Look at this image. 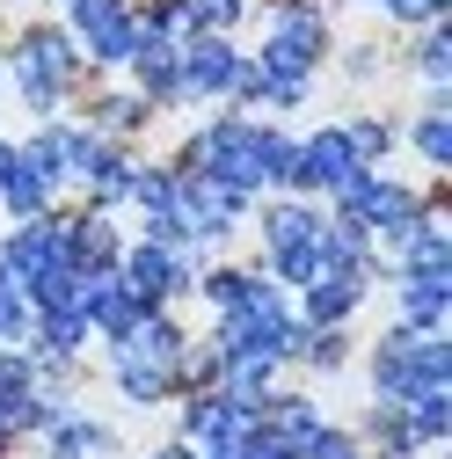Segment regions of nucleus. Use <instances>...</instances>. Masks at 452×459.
Masks as SVG:
<instances>
[{
	"mask_svg": "<svg viewBox=\"0 0 452 459\" xmlns=\"http://www.w3.org/2000/svg\"><path fill=\"white\" fill-rule=\"evenodd\" d=\"M365 452H379V459H416L423 445H416V423H409V409H402V401H372V409H365V423L351 430Z\"/></svg>",
	"mask_w": 452,
	"mask_h": 459,
	"instance_id": "25",
	"label": "nucleus"
},
{
	"mask_svg": "<svg viewBox=\"0 0 452 459\" xmlns=\"http://www.w3.org/2000/svg\"><path fill=\"white\" fill-rule=\"evenodd\" d=\"M0 212H8V219H44V212H59V183H51L22 146H15V160H8V176H0Z\"/></svg>",
	"mask_w": 452,
	"mask_h": 459,
	"instance_id": "23",
	"label": "nucleus"
},
{
	"mask_svg": "<svg viewBox=\"0 0 452 459\" xmlns=\"http://www.w3.org/2000/svg\"><path fill=\"white\" fill-rule=\"evenodd\" d=\"M59 8H66L81 59L95 74H125V59L139 51V0H59Z\"/></svg>",
	"mask_w": 452,
	"mask_h": 459,
	"instance_id": "8",
	"label": "nucleus"
},
{
	"mask_svg": "<svg viewBox=\"0 0 452 459\" xmlns=\"http://www.w3.org/2000/svg\"><path fill=\"white\" fill-rule=\"evenodd\" d=\"M81 314H88V328H95L102 342H117V335L146 314V299L132 292L117 270H102V277H88V284H81Z\"/></svg>",
	"mask_w": 452,
	"mask_h": 459,
	"instance_id": "20",
	"label": "nucleus"
},
{
	"mask_svg": "<svg viewBox=\"0 0 452 459\" xmlns=\"http://www.w3.org/2000/svg\"><path fill=\"white\" fill-rule=\"evenodd\" d=\"M430 204H438V197L409 190L402 176H387V168H365V176H351L343 190L328 197V212H335V219H351V226H365L372 241H394V234H409V226H416Z\"/></svg>",
	"mask_w": 452,
	"mask_h": 459,
	"instance_id": "7",
	"label": "nucleus"
},
{
	"mask_svg": "<svg viewBox=\"0 0 452 459\" xmlns=\"http://www.w3.org/2000/svg\"><path fill=\"white\" fill-rule=\"evenodd\" d=\"M102 351H125V358H146V365H183V351H190V328L168 314V307H146L117 342H102Z\"/></svg>",
	"mask_w": 452,
	"mask_h": 459,
	"instance_id": "19",
	"label": "nucleus"
},
{
	"mask_svg": "<svg viewBox=\"0 0 452 459\" xmlns=\"http://www.w3.org/2000/svg\"><path fill=\"white\" fill-rule=\"evenodd\" d=\"M365 292H372L365 277H335V270H321L314 284H300V292H292V314H300L307 328H351L358 307H365Z\"/></svg>",
	"mask_w": 452,
	"mask_h": 459,
	"instance_id": "16",
	"label": "nucleus"
},
{
	"mask_svg": "<svg viewBox=\"0 0 452 459\" xmlns=\"http://www.w3.org/2000/svg\"><path fill=\"white\" fill-rule=\"evenodd\" d=\"M37 452H44V459H117V430L66 401V409L51 416V430L37 437Z\"/></svg>",
	"mask_w": 452,
	"mask_h": 459,
	"instance_id": "17",
	"label": "nucleus"
},
{
	"mask_svg": "<svg viewBox=\"0 0 452 459\" xmlns=\"http://www.w3.org/2000/svg\"><path fill=\"white\" fill-rule=\"evenodd\" d=\"M335 51V22L321 0H270V22H263V44L248 59L263 74H285V81H314Z\"/></svg>",
	"mask_w": 452,
	"mask_h": 459,
	"instance_id": "6",
	"label": "nucleus"
},
{
	"mask_svg": "<svg viewBox=\"0 0 452 459\" xmlns=\"http://www.w3.org/2000/svg\"><path fill=\"white\" fill-rule=\"evenodd\" d=\"M335 459H379V452H365V445H343V452H335Z\"/></svg>",
	"mask_w": 452,
	"mask_h": 459,
	"instance_id": "36",
	"label": "nucleus"
},
{
	"mask_svg": "<svg viewBox=\"0 0 452 459\" xmlns=\"http://www.w3.org/2000/svg\"><path fill=\"white\" fill-rule=\"evenodd\" d=\"M387 255H379V277L394 284V277H452V241H445V226H438V204L409 226V234H394V241H379Z\"/></svg>",
	"mask_w": 452,
	"mask_h": 459,
	"instance_id": "14",
	"label": "nucleus"
},
{
	"mask_svg": "<svg viewBox=\"0 0 452 459\" xmlns=\"http://www.w3.org/2000/svg\"><path fill=\"white\" fill-rule=\"evenodd\" d=\"M409 146H416L423 168H452V109H430L423 102V117L409 125Z\"/></svg>",
	"mask_w": 452,
	"mask_h": 459,
	"instance_id": "30",
	"label": "nucleus"
},
{
	"mask_svg": "<svg viewBox=\"0 0 452 459\" xmlns=\"http://www.w3.org/2000/svg\"><path fill=\"white\" fill-rule=\"evenodd\" d=\"M300 314H292V292L285 284H270L263 270L248 277V292L234 299V307H219L212 314V328H204V342L219 358H256V365H277L285 372L292 365V351H300Z\"/></svg>",
	"mask_w": 452,
	"mask_h": 459,
	"instance_id": "2",
	"label": "nucleus"
},
{
	"mask_svg": "<svg viewBox=\"0 0 452 459\" xmlns=\"http://www.w3.org/2000/svg\"><path fill=\"white\" fill-rule=\"evenodd\" d=\"M409 66H416L423 88H452V30H445V22H423V30H416Z\"/></svg>",
	"mask_w": 452,
	"mask_h": 459,
	"instance_id": "27",
	"label": "nucleus"
},
{
	"mask_svg": "<svg viewBox=\"0 0 452 459\" xmlns=\"http://www.w3.org/2000/svg\"><path fill=\"white\" fill-rule=\"evenodd\" d=\"M248 22V0H183V37H234Z\"/></svg>",
	"mask_w": 452,
	"mask_h": 459,
	"instance_id": "29",
	"label": "nucleus"
},
{
	"mask_svg": "<svg viewBox=\"0 0 452 459\" xmlns=\"http://www.w3.org/2000/svg\"><path fill=\"white\" fill-rule=\"evenodd\" d=\"M176 168L183 176H212L219 190H234V197H270L263 183V117L256 109H219V117H204L183 146H176Z\"/></svg>",
	"mask_w": 452,
	"mask_h": 459,
	"instance_id": "3",
	"label": "nucleus"
},
{
	"mask_svg": "<svg viewBox=\"0 0 452 459\" xmlns=\"http://www.w3.org/2000/svg\"><path fill=\"white\" fill-rule=\"evenodd\" d=\"M351 176H365V160L351 153L343 125H321V132H307V139H300V160H292V197L328 204V197L343 190Z\"/></svg>",
	"mask_w": 452,
	"mask_h": 459,
	"instance_id": "11",
	"label": "nucleus"
},
{
	"mask_svg": "<svg viewBox=\"0 0 452 459\" xmlns=\"http://www.w3.org/2000/svg\"><path fill=\"white\" fill-rule=\"evenodd\" d=\"M117 277L132 284V292L146 299V307H176V299H190V284H197V255L190 248H168V241H125V255H117Z\"/></svg>",
	"mask_w": 452,
	"mask_h": 459,
	"instance_id": "9",
	"label": "nucleus"
},
{
	"mask_svg": "<svg viewBox=\"0 0 452 459\" xmlns=\"http://www.w3.org/2000/svg\"><path fill=\"white\" fill-rule=\"evenodd\" d=\"M22 335H30V292L0 263V342H22Z\"/></svg>",
	"mask_w": 452,
	"mask_h": 459,
	"instance_id": "33",
	"label": "nucleus"
},
{
	"mask_svg": "<svg viewBox=\"0 0 452 459\" xmlns=\"http://www.w3.org/2000/svg\"><path fill=\"white\" fill-rule=\"evenodd\" d=\"M146 117H153V102H146V95H132V88H125V95H102V102L88 109V125H95V132H109V139L146 132Z\"/></svg>",
	"mask_w": 452,
	"mask_h": 459,
	"instance_id": "28",
	"label": "nucleus"
},
{
	"mask_svg": "<svg viewBox=\"0 0 452 459\" xmlns=\"http://www.w3.org/2000/svg\"><path fill=\"white\" fill-rule=\"evenodd\" d=\"M372 8L387 22H402V30H423V22H445V0H372Z\"/></svg>",
	"mask_w": 452,
	"mask_h": 459,
	"instance_id": "34",
	"label": "nucleus"
},
{
	"mask_svg": "<svg viewBox=\"0 0 452 459\" xmlns=\"http://www.w3.org/2000/svg\"><path fill=\"white\" fill-rule=\"evenodd\" d=\"M292 365H307L314 379H335V372L351 365V328H300Z\"/></svg>",
	"mask_w": 452,
	"mask_h": 459,
	"instance_id": "26",
	"label": "nucleus"
},
{
	"mask_svg": "<svg viewBox=\"0 0 452 459\" xmlns=\"http://www.w3.org/2000/svg\"><path fill=\"white\" fill-rule=\"evenodd\" d=\"M409 423H416V445H423V452L445 445V437H452V394H423V401H409Z\"/></svg>",
	"mask_w": 452,
	"mask_h": 459,
	"instance_id": "32",
	"label": "nucleus"
},
{
	"mask_svg": "<svg viewBox=\"0 0 452 459\" xmlns=\"http://www.w3.org/2000/svg\"><path fill=\"white\" fill-rule=\"evenodd\" d=\"M81 74H88V59H81V44H74L66 22H22L15 44L0 51V81H8V95L37 125L66 117V102L81 95Z\"/></svg>",
	"mask_w": 452,
	"mask_h": 459,
	"instance_id": "1",
	"label": "nucleus"
},
{
	"mask_svg": "<svg viewBox=\"0 0 452 459\" xmlns=\"http://www.w3.org/2000/svg\"><path fill=\"white\" fill-rule=\"evenodd\" d=\"M109 386H117L132 409H161V401H176V365H146V358H125V351H109Z\"/></svg>",
	"mask_w": 452,
	"mask_h": 459,
	"instance_id": "24",
	"label": "nucleus"
},
{
	"mask_svg": "<svg viewBox=\"0 0 452 459\" xmlns=\"http://www.w3.org/2000/svg\"><path fill=\"white\" fill-rule=\"evenodd\" d=\"M256 423H263L277 445H285L292 459H307V445H314V430H321L328 416H321V401H314V394H285V386H277V394L263 401V416H256Z\"/></svg>",
	"mask_w": 452,
	"mask_h": 459,
	"instance_id": "21",
	"label": "nucleus"
},
{
	"mask_svg": "<svg viewBox=\"0 0 452 459\" xmlns=\"http://www.w3.org/2000/svg\"><path fill=\"white\" fill-rule=\"evenodd\" d=\"M248 409L241 401H226L219 386H197V394H183V416H176V437H190L197 452H226V445H241L248 437Z\"/></svg>",
	"mask_w": 452,
	"mask_h": 459,
	"instance_id": "13",
	"label": "nucleus"
},
{
	"mask_svg": "<svg viewBox=\"0 0 452 459\" xmlns=\"http://www.w3.org/2000/svg\"><path fill=\"white\" fill-rule=\"evenodd\" d=\"M0 263L8 277L22 284H44L51 270H74L66 263V212H44V219H8V234H0Z\"/></svg>",
	"mask_w": 452,
	"mask_h": 459,
	"instance_id": "10",
	"label": "nucleus"
},
{
	"mask_svg": "<svg viewBox=\"0 0 452 459\" xmlns=\"http://www.w3.org/2000/svg\"><path fill=\"white\" fill-rule=\"evenodd\" d=\"M176 59H183V44H176V37H146V30H139V51L125 59L132 95H146L153 109H176V102H183V88H176Z\"/></svg>",
	"mask_w": 452,
	"mask_h": 459,
	"instance_id": "18",
	"label": "nucleus"
},
{
	"mask_svg": "<svg viewBox=\"0 0 452 459\" xmlns=\"http://www.w3.org/2000/svg\"><path fill=\"white\" fill-rule=\"evenodd\" d=\"M117 255H125L117 212H95V204L66 212V263H74L81 277H102V270H117Z\"/></svg>",
	"mask_w": 452,
	"mask_h": 459,
	"instance_id": "15",
	"label": "nucleus"
},
{
	"mask_svg": "<svg viewBox=\"0 0 452 459\" xmlns=\"http://www.w3.org/2000/svg\"><path fill=\"white\" fill-rule=\"evenodd\" d=\"M452 314V277H394V321L416 328V335H438Z\"/></svg>",
	"mask_w": 452,
	"mask_h": 459,
	"instance_id": "22",
	"label": "nucleus"
},
{
	"mask_svg": "<svg viewBox=\"0 0 452 459\" xmlns=\"http://www.w3.org/2000/svg\"><path fill=\"white\" fill-rule=\"evenodd\" d=\"M0 95H8V81H0Z\"/></svg>",
	"mask_w": 452,
	"mask_h": 459,
	"instance_id": "38",
	"label": "nucleus"
},
{
	"mask_svg": "<svg viewBox=\"0 0 452 459\" xmlns=\"http://www.w3.org/2000/svg\"><path fill=\"white\" fill-rule=\"evenodd\" d=\"M343 139H351V153H358L365 168H387V153H394V139H402V132H394L387 117H351Z\"/></svg>",
	"mask_w": 452,
	"mask_h": 459,
	"instance_id": "31",
	"label": "nucleus"
},
{
	"mask_svg": "<svg viewBox=\"0 0 452 459\" xmlns=\"http://www.w3.org/2000/svg\"><path fill=\"white\" fill-rule=\"evenodd\" d=\"M8 452H15V437H8V423H0V459H8Z\"/></svg>",
	"mask_w": 452,
	"mask_h": 459,
	"instance_id": "37",
	"label": "nucleus"
},
{
	"mask_svg": "<svg viewBox=\"0 0 452 459\" xmlns=\"http://www.w3.org/2000/svg\"><path fill=\"white\" fill-rule=\"evenodd\" d=\"M153 459H197V445H190V437H168V445H161Z\"/></svg>",
	"mask_w": 452,
	"mask_h": 459,
	"instance_id": "35",
	"label": "nucleus"
},
{
	"mask_svg": "<svg viewBox=\"0 0 452 459\" xmlns=\"http://www.w3.org/2000/svg\"><path fill=\"white\" fill-rule=\"evenodd\" d=\"M321 219L328 204L314 197H292V190H277V197H256V234H263V277L270 284H285V292H300V284L321 277Z\"/></svg>",
	"mask_w": 452,
	"mask_h": 459,
	"instance_id": "5",
	"label": "nucleus"
},
{
	"mask_svg": "<svg viewBox=\"0 0 452 459\" xmlns=\"http://www.w3.org/2000/svg\"><path fill=\"white\" fill-rule=\"evenodd\" d=\"M241 59H248V51H241L234 37H183V59H176L183 102H226V95H234Z\"/></svg>",
	"mask_w": 452,
	"mask_h": 459,
	"instance_id": "12",
	"label": "nucleus"
},
{
	"mask_svg": "<svg viewBox=\"0 0 452 459\" xmlns=\"http://www.w3.org/2000/svg\"><path fill=\"white\" fill-rule=\"evenodd\" d=\"M365 386L372 401H423V394H452V342L445 328L438 335H416L402 321H387L379 342H372V358H365Z\"/></svg>",
	"mask_w": 452,
	"mask_h": 459,
	"instance_id": "4",
	"label": "nucleus"
}]
</instances>
